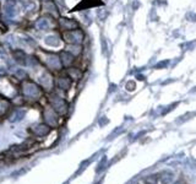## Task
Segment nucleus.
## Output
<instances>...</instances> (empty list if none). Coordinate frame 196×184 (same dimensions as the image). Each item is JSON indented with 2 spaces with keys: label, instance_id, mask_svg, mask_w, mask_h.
Wrapping results in <instances>:
<instances>
[{
  "label": "nucleus",
  "instance_id": "nucleus-1",
  "mask_svg": "<svg viewBox=\"0 0 196 184\" xmlns=\"http://www.w3.org/2000/svg\"><path fill=\"white\" fill-rule=\"evenodd\" d=\"M65 41H67L71 44H81L84 41V32L81 30H72L64 33Z\"/></svg>",
  "mask_w": 196,
  "mask_h": 184
},
{
  "label": "nucleus",
  "instance_id": "nucleus-2",
  "mask_svg": "<svg viewBox=\"0 0 196 184\" xmlns=\"http://www.w3.org/2000/svg\"><path fill=\"white\" fill-rule=\"evenodd\" d=\"M17 0H5L4 1V14L12 19L17 15Z\"/></svg>",
  "mask_w": 196,
  "mask_h": 184
},
{
  "label": "nucleus",
  "instance_id": "nucleus-3",
  "mask_svg": "<svg viewBox=\"0 0 196 184\" xmlns=\"http://www.w3.org/2000/svg\"><path fill=\"white\" fill-rule=\"evenodd\" d=\"M22 92H23V94H26L28 97H38L41 94L39 87L33 82H25L22 86Z\"/></svg>",
  "mask_w": 196,
  "mask_h": 184
},
{
  "label": "nucleus",
  "instance_id": "nucleus-4",
  "mask_svg": "<svg viewBox=\"0 0 196 184\" xmlns=\"http://www.w3.org/2000/svg\"><path fill=\"white\" fill-rule=\"evenodd\" d=\"M50 102H51L53 108H54L56 112H59V113H64V112L66 111V103H65V101H64L61 97L53 96V97H51V99H50Z\"/></svg>",
  "mask_w": 196,
  "mask_h": 184
},
{
  "label": "nucleus",
  "instance_id": "nucleus-5",
  "mask_svg": "<svg viewBox=\"0 0 196 184\" xmlns=\"http://www.w3.org/2000/svg\"><path fill=\"white\" fill-rule=\"evenodd\" d=\"M59 22H60L61 28L65 30V31H72V30H76V28L79 27V23H77L75 20H70V19L61 17Z\"/></svg>",
  "mask_w": 196,
  "mask_h": 184
},
{
  "label": "nucleus",
  "instance_id": "nucleus-6",
  "mask_svg": "<svg viewBox=\"0 0 196 184\" xmlns=\"http://www.w3.org/2000/svg\"><path fill=\"white\" fill-rule=\"evenodd\" d=\"M47 64H48L49 68L54 69V70H59L61 68V60H60V56L55 55V54H51L47 56Z\"/></svg>",
  "mask_w": 196,
  "mask_h": 184
},
{
  "label": "nucleus",
  "instance_id": "nucleus-7",
  "mask_svg": "<svg viewBox=\"0 0 196 184\" xmlns=\"http://www.w3.org/2000/svg\"><path fill=\"white\" fill-rule=\"evenodd\" d=\"M51 26V21L49 17H41L36 21V28L41 31H47Z\"/></svg>",
  "mask_w": 196,
  "mask_h": 184
},
{
  "label": "nucleus",
  "instance_id": "nucleus-8",
  "mask_svg": "<svg viewBox=\"0 0 196 184\" xmlns=\"http://www.w3.org/2000/svg\"><path fill=\"white\" fill-rule=\"evenodd\" d=\"M39 84L44 87V89H50L53 86V77L49 73H43L39 76Z\"/></svg>",
  "mask_w": 196,
  "mask_h": 184
},
{
  "label": "nucleus",
  "instance_id": "nucleus-9",
  "mask_svg": "<svg viewBox=\"0 0 196 184\" xmlns=\"http://www.w3.org/2000/svg\"><path fill=\"white\" fill-rule=\"evenodd\" d=\"M75 56L70 53V52H61L60 53V60H61V64L64 66H70L72 63H74V59Z\"/></svg>",
  "mask_w": 196,
  "mask_h": 184
},
{
  "label": "nucleus",
  "instance_id": "nucleus-10",
  "mask_svg": "<svg viewBox=\"0 0 196 184\" xmlns=\"http://www.w3.org/2000/svg\"><path fill=\"white\" fill-rule=\"evenodd\" d=\"M44 119H46V122L50 124V125H55L56 124V122H58V118H56V114H55V112H54V109H46L44 111Z\"/></svg>",
  "mask_w": 196,
  "mask_h": 184
},
{
  "label": "nucleus",
  "instance_id": "nucleus-11",
  "mask_svg": "<svg viewBox=\"0 0 196 184\" xmlns=\"http://www.w3.org/2000/svg\"><path fill=\"white\" fill-rule=\"evenodd\" d=\"M12 55H14V59L16 60V63H18V64H23V65H26V64H27V55H26V54H25L21 49H16V50H14Z\"/></svg>",
  "mask_w": 196,
  "mask_h": 184
},
{
  "label": "nucleus",
  "instance_id": "nucleus-12",
  "mask_svg": "<svg viewBox=\"0 0 196 184\" xmlns=\"http://www.w3.org/2000/svg\"><path fill=\"white\" fill-rule=\"evenodd\" d=\"M32 130H33V133H35L36 135H38V136H44V135H47L49 133L50 128H49L48 125H46V124H37V125L33 127Z\"/></svg>",
  "mask_w": 196,
  "mask_h": 184
},
{
  "label": "nucleus",
  "instance_id": "nucleus-13",
  "mask_svg": "<svg viewBox=\"0 0 196 184\" xmlns=\"http://www.w3.org/2000/svg\"><path fill=\"white\" fill-rule=\"evenodd\" d=\"M44 43L49 47H59L60 46V40L56 35H49L44 38Z\"/></svg>",
  "mask_w": 196,
  "mask_h": 184
},
{
  "label": "nucleus",
  "instance_id": "nucleus-14",
  "mask_svg": "<svg viewBox=\"0 0 196 184\" xmlns=\"http://www.w3.org/2000/svg\"><path fill=\"white\" fill-rule=\"evenodd\" d=\"M43 9L47 10L50 14H53V15H58V6L51 0H47V1L43 2Z\"/></svg>",
  "mask_w": 196,
  "mask_h": 184
},
{
  "label": "nucleus",
  "instance_id": "nucleus-15",
  "mask_svg": "<svg viewBox=\"0 0 196 184\" xmlns=\"http://www.w3.org/2000/svg\"><path fill=\"white\" fill-rule=\"evenodd\" d=\"M25 114H26V111H25V109H16V111L11 114L10 122H12V123H17V122H20L21 119H23Z\"/></svg>",
  "mask_w": 196,
  "mask_h": 184
},
{
  "label": "nucleus",
  "instance_id": "nucleus-16",
  "mask_svg": "<svg viewBox=\"0 0 196 184\" xmlns=\"http://www.w3.org/2000/svg\"><path fill=\"white\" fill-rule=\"evenodd\" d=\"M58 86L61 90H69L71 86V80L69 77H60L58 80Z\"/></svg>",
  "mask_w": 196,
  "mask_h": 184
},
{
  "label": "nucleus",
  "instance_id": "nucleus-17",
  "mask_svg": "<svg viewBox=\"0 0 196 184\" xmlns=\"http://www.w3.org/2000/svg\"><path fill=\"white\" fill-rule=\"evenodd\" d=\"M69 75L71 79L74 80H79L81 77V71L77 69V68H70L69 69Z\"/></svg>",
  "mask_w": 196,
  "mask_h": 184
},
{
  "label": "nucleus",
  "instance_id": "nucleus-18",
  "mask_svg": "<svg viewBox=\"0 0 196 184\" xmlns=\"http://www.w3.org/2000/svg\"><path fill=\"white\" fill-rule=\"evenodd\" d=\"M81 50H82V48L80 44H71V46L69 47V50L67 52H70L74 56H76V55H79L80 53H81Z\"/></svg>",
  "mask_w": 196,
  "mask_h": 184
},
{
  "label": "nucleus",
  "instance_id": "nucleus-19",
  "mask_svg": "<svg viewBox=\"0 0 196 184\" xmlns=\"http://www.w3.org/2000/svg\"><path fill=\"white\" fill-rule=\"evenodd\" d=\"M14 73H15V75H16L17 77H20V79H23V77L26 76V71H25L23 69H21V68H15Z\"/></svg>",
  "mask_w": 196,
  "mask_h": 184
},
{
  "label": "nucleus",
  "instance_id": "nucleus-20",
  "mask_svg": "<svg viewBox=\"0 0 196 184\" xmlns=\"http://www.w3.org/2000/svg\"><path fill=\"white\" fill-rule=\"evenodd\" d=\"M7 108H9V102H6L4 99H0V114L5 113L7 111Z\"/></svg>",
  "mask_w": 196,
  "mask_h": 184
},
{
  "label": "nucleus",
  "instance_id": "nucleus-21",
  "mask_svg": "<svg viewBox=\"0 0 196 184\" xmlns=\"http://www.w3.org/2000/svg\"><path fill=\"white\" fill-rule=\"evenodd\" d=\"M107 16H108V11H107L105 9H99V10H98V17H99L100 20H104Z\"/></svg>",
  "mask_w": 196,
  "mask_h": 184
},
{
  "label": "nucleus",
  "instance_id": "nucleus-22",
  "mask_svg": "<svg viewBox=\"0 0 196 184\" xmlns=\"http://www.w3.org/2000/svg\"><path fill=\"white\" fill-rule=\"evenodd\" d=\"M168 64V61H161V63H158L157 64V66L156 68H162V66H165Z\"/></svg>",
  "mask_w": 196,
  "mask_h": 184
}]
</instances>
